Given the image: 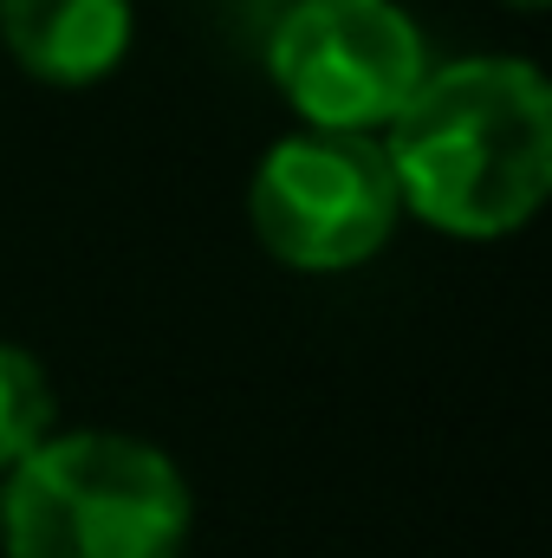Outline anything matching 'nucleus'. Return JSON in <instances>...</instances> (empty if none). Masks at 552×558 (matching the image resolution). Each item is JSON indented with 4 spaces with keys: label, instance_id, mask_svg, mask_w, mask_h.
<instances>
[{
    "label": "nucleus",
    "instance_id": "f257e3e1",
    "mask_svg": "<svg viewBox=\"0 0 552 558\" xmlns=\"http://www.w3.org/2000/svg\"><path fill=\"white\" fill-rule=\"evenodd\" d=\"M397 195L442 234L494 241L540 215L552 189V92L520 59H455L422 72L391 118Z\"/></svg>",
    "mask_w": 552,
    "mask_h": 558
},
{
    "label": "nucleus",
    "instance_id": "f03ea898",
    "mask_svg": "<svg viewBox=\"0 0 552 558\" xmlns=\"http://www.w3.org/2000/svg\"><path fill=\"white\" fill-rule=\"evenodd\" d=\"M7 558H182L189 487L137 435H46L0 487Z\"/></svg>",
    "mask_w": 552,
    "mask_h": 558
},
{
    "label": "nucleus",
    "instance_id": "7ed1b4c3",
    "mask_svg": "<svg viewBox=\"0 0 552 558\" xmlns=\"http://www.w3.org/2000/svg\"><path fill=\"white\" fill-rule=\"evenodd\" d=\"M397 175L384 143L351 131H305L267 149L254 169V234L292 274H345L364 267L397 228Z\"/></svg>",
    "mask_w": 552,
    "mask_h": 558
},
{
    "label": "nucleus",
    "instance_id": "20e7f679",
    "mask_svg": "<svg viewBox=\"0 0 552 558\" xmlns=\"http://www.w3.org/2000/svg\"><path fill=\"white\" fill-rule=\"evenodd\" d=\"M274 85L312 131L391 124L422 85V33L397 0H299L267 46Z\"/></svg>",
    "mask_w": 552,
    "mask_h": 558
},
{
    "label": "nucleus",
    "instance_id": "39448f33",
    "mask_svg": "<svg viewBox=\"0 0 552 558\" xmlns=\"http://www.w3.org/2000/svg\"><path fill=\"white\" fill-rule=\"evenodd\" d=\"M0 39L46 85H92L131 46V0H0Z\"/></svg>",
    "mask_w": 552,
    "mask_h": 558
},
{
    "label": "nucleus",
    "instance_id": "423d86ee",
    "mask_svg": "<svg viewBox=\"0 0 552 558\" xmlns=\"http://www.w3.org/2000/svg\"><path fill=\"white\" fill-rule=\"evenodd\" d=\"M52 435V384L33 351L0 344V474H13Z\"/></svg>",
    "mask_w": 552,
    "mask_h": 558
},
{
    "label": "nucleus",
    "instance_id": "0eeeda50",
    "mask_svg": "<svg viewBox=\"0 0 552 558\" xmlns=\"http://www.w3.org/2000/svg\"><path fill=\"white\" fill-rule=\"evenodd\" d=\"M514 7H547V0H514Z\"/></svg>",
    "mask_w": 552,
    "mask_h": 558
}]
</instances>
